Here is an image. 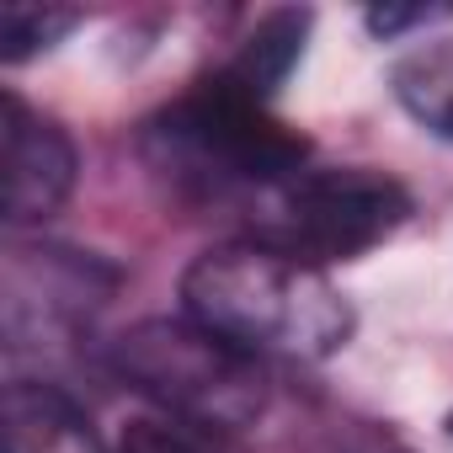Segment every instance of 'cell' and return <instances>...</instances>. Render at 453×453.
Here are the masks:
<instances>
[{
    "label": "cell",
    "instance_id": "6da1fadb",
    "mask_svg": "<svg viewBox=\"0 0 453 453\" xmlns=\"http://www.w3.org/2000/svg\"><path fill=\"white\" fill-rule=\"evenodd\" d=\"M181 315L246 347L251 357L320 363L352 342V304L326 273L257 241L213 246L181 273Z\"/></svg>",
    "mask_w": 453,
    "mask_h": 453
},
{
    "label": "cell",
    "instance_id": "7a4b0ae2",
    "mask_svg": "<svg viewBox=\"0 0 453 453\" xmlns=\"http://www.w3.org/2000/svg\"><path fill=\"white\" fill-rule=\"evenodd\" d=\"M144 155L181 192L197 197L241 192L251 203L257 192L304 171L310 139L278 123L267 102L241 91L230 75H213L144 123Z\"/></svg>",
    "mask_w": 453,
    "mask_h": 453
},
{
    "label": "cell",
    "instance_id": "3957f363",
    "mask_svg": "<svg viewBox=\"0 0 453 453\" xmlns=\"http://www.w3.org/2000/svg\"><path fill=\"white\" fill-rule=\"evenodd\" d=\"M107 373L144 395L155 411L203 421L219 432H241L267 411V368L246 347L224 342L219 331L197 326L192 315L176 320H139L102 352Z\"/></svg>",
    "mask_w": 453,
    "mask_h": 453
},
{
    "label": "cell",
    "instance_id": "277c9868",
    "mask_svg": "<svg viewBox=\"0 0 453 453\" xmlns=\"http://www.w3.org/2000/svg\"><path fill=\"white\" fill-rule=\"evenodd\" d=\"M411 219V192L368 165H304L246 203V241L304 267L352 262Z\"/></svg>",
    "mask_w": 453,
    "mask_h": 453
},
{
    "label": "cell",
    "instance_id": "5b68a950",
    "mask_svg": "<svg viewBox=\"0 0 453 453\" xmlns=\"http://www.w3.org/2000/svg\"><path fill=\"white\" fill-rule=\"evenodd\" d=\"M112 267L65 246H12L6 251V342L27 347L43 336H70L112 294Z\"/></svg>",
    "mask_w": 453,
    "mask_h": 453
},
{
    "label": "cell",
    "instance_id": "8992f818",
    "mask_svg": "<svg viewBox=\"0 0 453 453\" xmlns=\"http://www.w3.org/2000/svg\"><path fill=\"white\" fill-rule=\"evenodd\" d=\"M0 171H6V224H43L75 187L70 134L33 112L17 91L0 96Z\"/></svg>",
    "mask_w": 453,
    "mask_h": 453
},
{
    "label": "cell",
    "instance_id": "52a82bcc",
    "mask_svg": "<svg viewBox=\"0 0 453 453\" xmlns=\"http://www.w3.org/2000/svg\"><path fill=\"white\" fill-rule=\"evenodd\" d=\"M0 448L6 453H107L91 416L59 384H38V379L6 384V400H0Z\"/></svg>",
    "mask_w": 453,
    "mask_h": 453
},
{
    "label": "cell",
    "instance_id": "ba28073f",
    "mask_svg": "<svg viewBox=\"0 0 453 453\" xmlns=\"http://www.w3.org/2000/svg\"><path fill=\"white\" fill-rule=\"evenodd\" d=\"M310 12H294V6H283V12H267L257 27H251V38H246V49L235 54V65L224 70L241 91H251V96H273L283 81H288V70L299 65V54H304V38H310Z\"/></svg>",
    "mask_w": 453,
    "mask_h": 453
},
{
    "label": "cell",
    "instance_id": "9c48e42d",
    "mask_svg": "<svg viewBox=\"0 0 453 453\" xmlns=\"http://www.w3.org/2000/svg\"><path fill=\"white\" fill-rule=\"evenodd\" d=\"M395 102L437 139H453V38L411 49L395 65Z\"/></svg>",
    "mask_w": 453,
    "mask_h": 453
},
{
    "label": "cell",
    "instance_id": "30bf717a",
    "mask_svg": "<svg viewBox=\"0 0 453 453\" xmlns=\"http://www.w3.org/2000/svg\"><path fill=\"white\" fill-rule=\"evenodd\" d=\"M118 453H246L230 432L203 426V421H181V416H134L118 437Z\"/></svg>",
    "mask_w": 453,
    "mask_h": 453
},
{
    "label": "cell",
    "instance_id": "8fae6325",
    "mask_svg": "<svg viewBox=\"0 0 453 453\" xmlns=\"http://www.w3.org/2000/svg\"><path fill=\"white\" fill-rule=\"evenodd\" d=\"M75 22H81V12H65V6L6 0V6H0V59H6V65H22V59L54 49Z\"/></svg>",
    "mask_w": 453,
    "mask_h": 453
},
{
    "label": "cell",
    "instance_id": "7c38bea8",
    "mask_svg": "<svg viewBox=\"0 0 453 453\" xmlns=\"http://www.w3.org/2000/svg\"><path fill=\"white\" fill-rule=\"evenodd\" d=\"M442 17H453V6H373L363 22H368L373 38H400V33L432 27V22H442Z\"/></svg>",
    "mask_w": 453,
    "mask_h": 453
},
{
    "label": "cell",
    "instance_id": "4fadbf2b",
    "mask_svg": "<svg viewBox=\"0 0 453 453\" xmlns=\"http://www.w3.org/2000/svg\"><path fill=\"white\" fill-rule=\"evenodd\" d=\"M331 453H411V448H400L389 432H373V426H347V432H336V437H331Z\"/></svg>",
    "mask_w": 453,
    "mask_h": 453
},
{
    "label": "cell",
    "instance_id": "5bb4252c",
    "mask_svg": "<svg viewBox=\"0 0 453 453\" xmlns=\"http://www.w3.org/2000/svg\"><path fill=\"white\" fill-rule=\"evenodd\" d=\"M448 432H453V416H448Z\"/></svg>",
    "mask_w": 453,
    "mask_h": 453
}]
</instances>
